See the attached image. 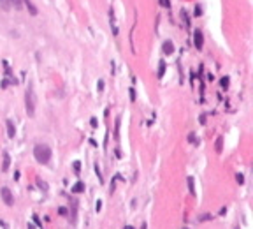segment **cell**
<instances>
[{"mask_svg": "<svg viewBox=\"0 0 253 229\" xmlns=\"http://www.w3.org/2000/svg\"><path fill=\"white\" fill-rule=\"evenodd\" d=\"M34 157L39 164H48L51 161V148L48 144H37L34 148Z\"/></svg>", "mask_w": 253, "mask_h": 229, "instance_id": "obj_1", "label": "cell"}, {"mask_svg": "<svg viewBox=\"0 0 253 229\" xmlns=\"http://www.w3.org/2000/svg\"><path fill=\"white\" fill-rule=\"evenodd\" d=\"M25 108H27L28 117H35V92L32 85H28L25 92Z\"/></svg>", "mask_w": 253, "mask_h": 229, "instance_id": "obj_2", "label": "cell"}, {"mask_svg": "<svg viewBox=\"0 0 253 229\" xmlns=\"http://www.w3.org/2000/svg\"><path fill=\"white\" fill-rule=\"evenodd\" d=\"M0 196H2V199H4V203L7 206H13L14 204V198H13V194H11V190L7 189V187H2V189H0Z\"/></svg>", "mask_w": 253, "mask_h": 229, "instance_id": "obj_3", "label": "cell"}, {"mask_svg": "<svg viewBox=\"0 0 253 229\" xmlns=\"http://www.w3.org/2000/svg\"><path fill=\"white\" fill-rule=\"evenodd\" d=\"M193 46H195L197 50L204 48V35H202V30H199V28L193 32Z\"/></svg>", "mask_w": 253, "mask_h": 229, "instance_id": "obj_4", "label": "cell"}, {"mask_svg": "<svg viewBox=\"0 0 253 229\" xmlns=\"http://www.w3.org/2000/svg\"><path fill=\"white\" fill-rule=\"evenodd\" d=\"M9 166H11V155L7 152H4V155H2V173L9 171Z\"/></svg>", "mask_w": 253, "mask_h": 229, "instance_id": "obj_5", "label": "cell"}, {"mask_svg": "<svg viewBox=\"0 0 253 229\" xmlns=\"http://www.w3.org/2000/svg\"><path fill=\"white\" fill-rule=\"evenodd\" d=\"M162 50H164L165 55H172L174 53V44L171 42V41H165L164 46H162Z\"/></svg>", "mask_w": 253, "mask_h": 229, "instance_id": "obj_6", "label": "cell"}, {"mask_svg": "<svg viewBox=\"0 0 253 229\" xmlns=\"http://www.w3.org/2000/svg\"><path fill=\"white\" fill-rule=\"evenodd\" d=\"M187 182H188V190H190V194H192V196H195V180H193V178H192V176H188V178H187Z\"/></svg>", "mask_w": 253, "mask_h": 229, "instance_id": "obj_7", "label": "cell"}, {"mask_svg": "<svg viewBox=\"0 0 253 229\" xmlns=\"http://www.w3.org/2000/svg\"><path fill=\"white\" fill-rule=\"evenodd\" d=\"M23 2H25V5L28 7V11H30L32 16H37V7L32 4V0H23Z\"/></svg>", "mask_w": 253, "mask_h": 229, "instance_id": "obj_8", "label": "cell"}, {"mask_svg": "<svg viewBox=\"0 0 253 229\" xmlns=\"http://www.w3.org/2000/svg\"><path fill=\"white\" fill-rule=\"evenodd\" d=\"M5 123H7V136H9V138H14V134H16V129H14V123L11 120H7L5 122Z\"/></svg>", "mask_w": 253, "mask_h": 229, "instance_id": "obj_9", "label": "cell"}, {"mask_svg": "<svg viewBox=\"0 0 253 229\" xmlns=\"http://www.w3.org/2000/svg\"><path fill=\"white\" fill-rule=\"evenodd\" d=\"M72 192L74 194H81V192H84V183L83 182H77V183L72 187Z\"/></svg>", "mask_w": 253, "mask_h": 229, "instance_id": "obj_10", "label": "cell"}, {"mask_svg": "<svg viewBox=\"0 0 253 229\" xmlns=\"http://www.w3.org/2000/svg\"><path fill=\"white\" fill-rule=\"evenodd\" d=\"M7 2H9V5H14V9H21L23 5L21 0H7Z\"/></svg>", "mask_w": 253, "mask_h": 229, "instance_id": "obj_11", "label": "cell"}, {"mask_svg": "<svg viewBox=\"0 0 253 229\" xmlns=\"http://www.w3.org/2000/svg\"><path fill=\"white\" fill-rule=\"evenodd\" d=\"M214 148H216V153H222V148H223V139L222 138H218L216 139V146H214Z\"/></svg>", "mask_w": 253, "mask_h": 229, "instance_id": "obj_12", "label": "cell"}, {"mask_svg": "<svg viewBox=\"0 0 253 229\" xmlns=\"http://www.w3.org/2000/svg\"><path fill=\"white\" fill-rule=\"evenodd\" d=\"M164 72H165V63L160 62V65H158V74H156V76L162 78V76H164Z\"/></svg>", "mask_w": 253, "mask_h": 229, "instance_id": "obj_13", "label": "cell"}, {"mask_svg": "<svg viewBox=\"0 0 253 229\" xmlns=\"http://www.w3.org/2000/svg\"><path fill=\"white\" fill-rule=\"evenodd\" d=\"M199 222H206V220H211V213H202V215L199 217Z\"/></svg>", "mask_w": 253, "mask_h": 229, "instance_id": "obj_14", "label": "cell"}, {"mask_svg": "<svg viewBox=\"0 0 253 229\" xmlns=\"http://www.w3.org/2000/svg\"><path fill=\"white\" fill-rule=\"evenodd\" d=\"M220 85H222V88L227 90V88H229V78H227V76L222 78V79H220Z\"/></svg>", "mask_w": 253, "mask_h": 229, "instance_id": "obj_15", "label": "cell"}, {"mask_svg": "<svg viewBox=\"0 0 253 229\" xmlns=\"http://www.w3.org/2000/svg\"><path fill=\"white\" fill-rule=\"evenodd\" d=\"M74 173H76V175H79V173H81V162L79 161L74 162Z\"/></svg>", "mask_w": 253, "mask_h": 229, "instance_id": "obj_16", "label": "cell"}, {"mask_svg": "<svg viewBox=\"0 0 253 229\" xmlns=\"http://www.w3.org/2000/svg\"><path fill=\"white\" fill-rule=\"evenodd\" d=\"M181 16H183V19H185V25H187V27H190V19H188L187 11H181Z\"/></svg>", "mask_w": 253, "mask_h": 229, "instance_id": "obj_17", "label": "cell"}, {"mask_svg": "<svg viewBox=\"0 0 253 229\" xmlns=\"http://www.w3.org/2000/svg\"><path fill=\"white\" fill-rule=\"evenodd\" d=\"M0 5H2V9H9V2L7 0H0Z\"/></svg>", "mask_w": 253, "mask_h": 229, "instance_id": "obj_18", "label": "cell"}, {"mask_svg": "<svg viewBox=\"0 0 253 229\" xmlns=\"http://www.w3.org/2000/svg\"><path fill=\"white\" fill-rule=\"evenodd\" d=\"M118 129H120V118H116V129H114V136L118 139Z\"/></svg>", "mask_w": 253, "mask_h": 229, "instance_id": "obj_19", "label": "cell"}, {"mask_svg": "<svg viewBox=\"0 0 253 229\" xmlns=\"http://www.w3.org/2000/svg\"><path fill=\"white\" fill-rule=\"evenodd\" d=\"M160 5L162 7H171V2L169 0H160Z\"/></svg>", "mask_w": 253, "mask_h": 229, "instance_id": "obj_20", "label": "cell"}, {"mask_svg": "<svg viewBox=\"0 0 253 229\" xmlns=\"http://www.w3.org/2000/svg\"><path fill=\"white\" fill-rule=\"evenodd\" d=\"M97 88H98V92H102V90H104V81H102V79H98V83H97Z\"/></svg>", "mask_w": 253, "mask_h": 229, "instance_id": "obj_21", "label": "cell"}, {"mask_svg": "<svg viewBox=\"0 0 253 229\" xmlns=\"http://www.w3.org/2000/svg\"><path fill=\"white\" fill-rule=\"evenodd\" d=\"M235 180H237L239 183H243V182H244V176L241 175V173H237V175H235Z\"/></svg>", "mask_w": 253, "mask_h": 229, "instance_id": "obj_22", "label": "cell"}, {"mask_svg": "<svg viewBox=\"0 0 253 229\" xmlns=\"http://www.w3.org/2000/svg\"><path fill=\"white\" fill-rule=\"evenodd\" d=\"M202 14V7L200 5H195V16H200Z\"/></svg>", "mask_w": 253, "mask_h": 229, "instance_id": "obj_23", "label": "cell"}, {"mask_svg": "<svg viewBox=\"0 0 253 229\" xmlns=\"http://www.w3.org/2000/svg\"><path fill=\"white\" fill-rule=\"evenodd\" d=\"M188 141H190L192 144H195V134H193V132H192V134L188 136Z\"/></svg>", "mask_w": 253, "mask_h": 229, "instance_id": "obj_24", "label": "cell"}, {"mask_svg": "<svg viewBox=\"0 0 253 229\" xmlns=\"http://www.w3.org/2000/svg\"><path fill=\"white\" fill-rule=\"evenodd\" d=\"M95 173H97V176H98V180L102 182V175H100V169H98V166L95 164Z\"/></svg>", "mask_w": 253, "mask_h": 229, "instance_id": "obj_25", "label": "cell"}, {"mask_svg": "<svg viewBox=\"0 0 253 229\" xmlns=\"http://www.w3.org/2000/svg\"><path fill=\"white\" fill-rule=\"evenodd\" d=\"M130 101H135V90L130 88Z\"/></svg>", "mask_w": 253, "mask_h": 229, "instance_id": "obj_26", "label": "cell"}, {"mask_svg": "<svg viewBox=\"0 0 253 229\" xmlns=\"http://www.w3.org/2000/svg\"><path fill=\"white\" fill-rule=\"evenodd\" d=\"M58 213H60V215H67V208H58Z\"/></svg>", "mask_w": 253, "mask_h": 229, "instance_id": "obj_27", "label": "cell"}, {"mask_svg": "<svg viewBox=\"0 0 253 229\" xmlns=\"http://www.w3.org/2000/svg\"><path fill=\"white\" fill-rule=\"evenodd\" d=\"M142 229H146V224H144V226H142Z\"/></svg>", "mask_w": 253, "mask_h": 229, "instance_id": "obj_28", "label": "cell"}, {"mask_svg": "<svg viewBox=\"0 0 253 229\" xmlns=\"http://www.w3.org/2000/svg\"><path fill=\"white\" fill-rule=\"evenodd\" d=\"M183 229H188V227H183Z\"/></svg>", "mask_w": 253, "mask_h": 229, "instance_id": "obj_29", "label": "cell"}, {"mask_svg": "<svg viewBox=\"0 0 253 229\" xmlns=\"http://www.w3.org/2000/svg\"><path fill=\"white\" fill-rule=\"evenodd\" d=\"M235 229H239V227H235Z\"/></svg>", "mask_w": 253, "mask_h": 229, "instance_id": "obj_30", "label": "cell"}]
</instances>
